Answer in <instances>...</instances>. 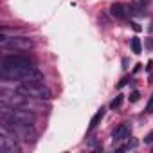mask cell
Wrapping results in <instances>:
<instances>
[{"mask_svg":"<svg viewBox=\"0 0 153 153\" xmlns=\"http://www.w3.org/2000/svg\"><path fill=\"white\" fill-rule=\"evenodd\" d=\"M0 123L6 128L13 126H33L36 123V114L25 106H6L0 110Z\"/></svg>","mask_w":153,"mask_h":153,"instance_id":"1","label":"cell"},{"mask_svg":"<svg viewBox=\"0 0 153 153\" xmlns=\"http://www.w3.org/2000/svg\"><path fill=\"white\" fill-rule=\"evenodd\" d=\"M0 47L4 52H20V51H29L33 49V40L27 36H7L6 33H2L0 38Z\"/></svg>","mask_w":153,"mask_h":153,"instance_id":"2","label":"cell"},{"mask_svg":"<svg viewBox=\"0 0 153 153\" xmlns=\"http://www.w3.org/2000/svg\"><path fill=\"white\" fill-rule=\"evenodd\" d=\"M16 92L29 99H51V90L43 83H18Z\"/></svg>","mask_w":153,"mask_h":153,"instance_id":"3","label":"cell"},{"mask_svg":"<svg viewBox=\"0 0 153 153\" xmlns=\"http://www.w3.org/2000/svg\"><path fill=\"white\" fill-rule=\"evenodd\" d=\"M0 151L2 153H16V151H20L18 137L11 130H7L4 126H2V130H0Z\"/></svg>","mask_w":153,"mask_h":153,"instance_id":"4","label":"cell"},{"mask_svg":"<svg viewBox=\"0 0 153 153\" xmlns=\"http://www.w3.org/2000/svg\"><path fill=\"white\" fill-rule=\"evenodd\" d=\"M25 65H33L31 59L24 54H13V56H4L2 63H0V72H6V70H13L18 67H25Z\"/></svg>","mask_w":153,"mask_h":153,"instance_id":"5","label":"cell"},{"mask_svg":"<svg viewBox=\"0 0 153 153\" xmlns=\"http://www.w3.org/2000/svg\"><path fill=\"white\" fill-rule=\"evenodd\" d=\"M130 131H131V126H130V123H123V124H119L115 130H114V142H119V140H124V139H128L130 137Z\"/></svg>","mask_w":153,"mask_h":153,"instance_id":"6","label":"cell"},{"mask_svg":"<svg viewBox=\"0 0 153 153\" xmlns=\"http://www.w3.org/2000/svg\"><path fill=\"white\" fill-rule=\"evenodd\" d=\"M110 13L115 16V18H119V20H124L126 16H128V7L124 6V4H112V7H110Z\"/></svg>","mask_w":153,"mask_h":153,"instance_id":"7","label":"cell"},{"mask_svg":"<svg viewBox=\"0 0 153 153\" xmlns=\"http://www.w3.org/2000/svg\"><path fill=\"white\" fill-rule=\"evenodd\" d=\"M105 112H106V108H103V106H101V108L94 114V117L90 119V124H88V130H90V131H92V130H96V128L99 126V123H101V121H103V117H105Z\"/></svg>","mask_w":153,"mask_h":153,"instance_id":"8","label":"cell"},{"mask_svg":"<svg viewBox=\"0 0 153 153\" xmlns=\"http://www.w3.org/2000/svg\"><path fill=\"white\" fill-rule=\"evenodd\" d=\"M144 9H146V0H131L130 7H128V11H131L135 15H142Z\"/></svg>","mask_w":153,"mask_h":153,"instance_id":"9","label":"cell"},{"mask_svg":"<svg viewBox=\"0 0 153 153\" xmlns=\"http://www.w3.org/2000/svg\"><path fill=\"white\" fill-rule=\"evenodd\" d=\"M130 45H131V51H133L135 54H140V52H142V43H140V38L133 36V38H131V42H130Z\"/></svg>","mask_w":153,"mask_h":153,"instance_id":"10","label":"cell"},{"mask_svg":"<svg viewBox=\"0 0 153 153\" xmlns=\"http://www.w3.org/2000/svg\"><path fill=\"white\" fill-rule=\"evenodd\" d=\"M121 103H123V96H115V99L110 103V108H114V110H115V108H119V106H121Z\"/></svg>","mask_w":153,"mask_h":153,"instance_id":"11","label":"cell"},{"mask_svg":"<svg viewBox=\"0 0 153 153\" xmlns=\"http://www.w3.org/2000/svg\"><path fill=\"white\" fill-rule=\"evenodd\" d=\"M139 99H140V92H139V90L130 92V103H137Z\"/></svg>","mask_w":153,"mask_h":153,"instance_id":"12","label":"cell"},{"mask_svg":"<svg viewBox=\"0 0 153 153\" xmlns=\"http://www.w3.org/2000/svg\"><path fill=\"white\" fill-rule=\"evenodd\" d=\"M144 142H146V144H151V142H153V131H149V133L144 137Z\"/></svg>","mask_w":153,"mask_h":153,"instance_id":"13","label":"cell"},{"mask_svg":"<svg viewBox=\"0 0 153 153\" xmlns=\"http://www.w3.org/2000/svg\"><path fill=\"white\" fill-rule=\"evenodd\" d=\"M149 112H153V97L149 99V103H148V106H146V114H149Z\"/></svg>","mask_w":153,"mask_h":153,"instance_id":"14","label":"cell"},{"mask_svg":"<svg viewBox=\"0 0 153 153\" xmlns=\"http://www.w3.org/2000/svg\"><path fill=\"white\" fill-rule=\"evenodd\" d=\"M128 81H130V78H123V79H121V83L117 85V88H123V87H124V85H126Z\"/></svg>","mask_w":153,"mask_h":153,"instance_id":"15","label":"cell"},{"mask_svg":"<svg viewBox=\"0 0 153 153\" xmlns=\"http://www.w3.org/2000/svg\"><path fill=\"white\" fill-rule=\"evenodd\" d=\"M140 67H142V65H140V63H137V65H135V68H133V72H139V70H140Z\"/></svg>","mask_w":153,"mask_h":153,"instance_id":"16","label":"cell"},{"mask_svg":"<svg viewBox=\"0 0 153 153\" xmlns=\"http://www.w3.org/2000/svg\"><path fill=\"white\" fill-rule=\"evenodd\" d=\"M149 83H153V74H151V76H149Z\"/></svg>","mask_w":153,"mask_h":153,"instance_id":"17","label":"cell"},{"mask_svg":"<svg viewBox=\"0 0 153 153\" xmlns=\"http://www.w3.org/2000/svg\"><path fill=\"white\" fill-rule=\"evenodd\" d=\"M151 151H153V148H151Z\"/></svg>","mask_w":153,"mask_h":153,"instance_id":"18","label":"cell"}]
</instances>
